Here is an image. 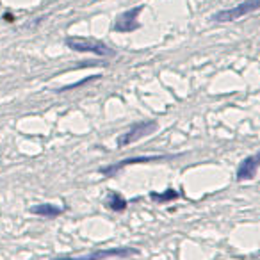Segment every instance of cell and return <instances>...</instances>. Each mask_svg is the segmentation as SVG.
Here are the masks:
<instances>
[{"instance_id":"obj_4","label":"cell","mask_w":260,"mask_h":260,"mask_svg":"<svg viewBox=\"0 0 260 260\" xmlns=\"http://www.w3.org/2000/svg\"><path fill=\"white\" fill-rule=\"evenodd\" d=\"M138 249L136 248H112V249H96V251L89 253V255H80V256H57L54 260H105L111 256H130L136 255Z\"/></svg>"},{"instance_id":"obj_2","label":"cell","mask_w":260,"mask_h":260,"mask_svg":"<svg viewBox=\"0 0 260 260\" xmlns=\"http://www.w3.org/2000/svg\"><path fill=\"white\" fill-rule=\"evenodd\" d=\"M159 128V123L155 119H148V121L136 123V125L130 126V130H126L125 134H121L118 138V146L119 148H125V146L132 145V143L139 141V139L146 138V136L153 134L155 130Z\"/></svg>"},{"instance_id":"obj_11","label":"cell","mask_w":260,"mask_h":260,"mask_svg":"<svg viewBox=\"0 0 260 260\" xmlns=\"http://www.w3.org/2000/svg\"><path fill=\"white\" fill-rule=\"evenodd\" d=\"M96 79H100V75H89V77H86V79H82V80H79V82H75V84H70V86H66V87H61L59 89V93H64V91H70V89H75V87H80V86H84V84H89V82H93V80H96Z\"/></svg>"},{"instance_id":"obj_7","label":"cell","mask_w":260,"mask_h":260,"mask_svg":"<svg viewBox=\"0 0 260 260\" xmlns=\"http://www.w3.org/2000/svg\"><path fill=\"white\" fill-rule=\"evenodd\" d=\"M164 157H136V159H123L121 162L118 164H112V166H105V168H100V173L105 175V177H111L114 175L116 171L123 170L125 166H130V164H141V162H153V160H160Z\"/></svg>"},{"instance_id":"obj_9","label":"cell","mask_w":260,"mask_h":260,"mask_svg":"<svg viewBox=\"0 0 260 260\" xmlns=\"http://www.w3.org/2000/svg\"><path fill=\"white\" fill-rule=\"evenodd\" d=\"M105 205H107V209H111L112 212H123L128 203H126V200L123 198L119 192H111V194L107 196V200H105Z\"/></svg>"},{"instance_id":"obj_6","label":"cell","mask_w":260,"mask_h":260,"mask_svg":"<svg viewBox=\"0 0 260 260\" xmlns=\"http://www.w3.org/2000/svg\"><path fill=\"white\" fill-rule=\"evenodd\" d=\"M260 166V152L258 153H253V155L246 157L237 168V182H242V180H251L253 177L256 175V170Z\"/></svg>"},{"instance_id":"obj_5","label":"cell","mask_w":260,"mask_h":260,"mask_svg":"<svg viewBox=\"0 0 260 260\" xmlns=\"http://www.w3.org/2000/svg\"><path fill=\"white\" fill-rule=\"evenodd\" d=\"M143 9H145L143 6H138V8L128 9V11L121 13V15L116 18V22L112 23V30H116V32H130V30L139 29L138 16Z\"/></svg>"},{"instance_id":"obj_8","label":"cell","mask_w":260,"mask_h":260,"mask_svg":"<svg viewBox=\"0 0 260 260\" xmlns=\"http://www.w3.org/2000/svg\"><path fill=\"white\" fill-rule=\"evenodd\" d=\"M62 207L52 205V203H41V205H34L30 209V214H36V216L41 217H57L62 214Z\"/></svg>"},{"instance_id":"obj_10","label":"cell","mask_w":260,"mask_h":260,"mask_svg":"<svg viewBox=\"0 0 260 260\" xmlns=\"http://www.w3.org/2000/svg\"><path fill=\"white\" fill-rule=\"evenodd\" d=\"M150 198L153 202H159V203H168V202H173V200L180 198V192L175 191V189H166L164 192H152Z\"/></svg>"},{"instance_id":"obj_3","label":"cell","mask_w":260,"mask_h":260,"mask_svg":"<svg viewBox=\"0 0 260 260\" xmlns=\"http://www.w3.org/2000/svg\"><path fill=\"white\" fill-rule=\"evenodd\" d=\"M256 9H260V0H244V2H241V4L235 6V8L223 9V11L216 13V15L212 16V20H214V22H217V23L234 22V20L242 18V16L256 11Z\"/></svg>"},{"instance_id":"obj_1","label":"cell","mask_w":260,"mask_h":260,"mask_svg":"<svg viewBox=\"0 0 260 260\" xmlns=\"http://www.w3.org/2000/svg\"><path fill=\"white\" fill-rule=\"evenodd\" d=\"M66 45L75 52H89V54L100 55V57H112L116 52L104 41L91 40V38H66Z\"/></svg>"}]
</instances>
